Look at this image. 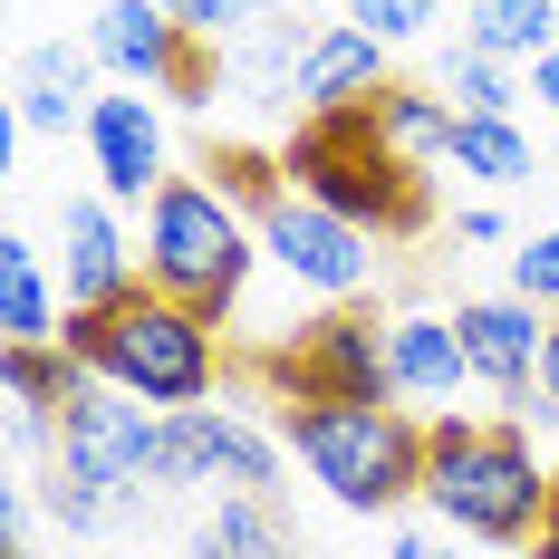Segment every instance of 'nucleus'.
<instances>
[{
    "instance_id": "29",
    "label": "nucleus",
    "mask_w": 559,
    "mask_h": 559,
    "mask_svg": "<svg viewBox=\"0 0 559 559\" xmlns=\"http://www.w3.org/2000/svg\"><path fill=\"white\" fill-rule=\"evenodd\" d=\"M165 10L193 29V39H231V29L251 20V0H165Z\"/></svg>"
},
{
    "instance_id": "18",
    "label": "nucleus",
    "mask_w": 559,
    "mask_h": 559,
    "mask_svg": "<svg viewBox=\"0 0 559 559\" xmlns=\"http://www.w3.org/2000/svg\"><path fill=\"white\" fill-rule=\"evenodd\" d=\"M107 377L87 367V357H68V347H10L0 357V395L10 405H29V415H68L78 395H97Z\"/></svg>"
},
{
    "instance_id": "16",
    "label": "nucleus",
    "mask_w": 559,
    "mask_h": 559,
    "mask_svg": "<svg viewBox=\"0 0 559 559\" xmlns=\"http://www.w3.org/2000/svg\"><path fill=\"white\" fill-rule=\"evenodd\" d=\"M0 329H10V347H58V329H68L58 280L29 231H0Z\"/></svg>"
},
{
    "instance_id": "21",
    "label": "nucleus",
    "mask_w": 559,
    "mask_h": 559,
    "mask_svg": "<svg viewBox=\"0 0 559 559\" xmlns=\"http://www.w3.org/2000/svg\"><path fill=\"white\" fill-rule=\"evenodd\" d=\"M377 135H386L405 165H444L453 155V97L444 87H386L377 97Z\"/></svg>"
},
{
    "instance_id": "24",
    "label": "nucleus",
    "mask_w": 559,
    "mask_h": 559,
    "mask_svg": "<svg viewBox=\"0 0 559 559\" xmlns=\"http://www.w3.org/2000/svg\"><path fill=\"white\" fill-rule=\"evenodd\" d=\"M223 492H261V502H271V492H280V435H261V425L231 415V435H223Z\"/></svg>"
},
{
    "instance_id": "15",
    "label": "nucleus",
    "mask_w": 559,
    "mask_h": 559,
    "mask_svg": "<svg viewBox=\"0 0 559 559\" xmlns=\"http://www.w3.org/2000/svg\"><path fill=\"white\" fill-rule=\"evenodd\" d=\"M386 367H395V405H453V395L473 386L463 329H453V319H435V309L386 319Z\"/></svg>"
},
{
    "instance_id": "20",
    "label": "nucleus",
    "mask_w": 559,
    "mask_h": 559,
    "mask_svg": "<svg viewBox=\"0 0 559 559\" xmlns=\"http://www.w3.org/2000/svg\"><path fill=\"white\" fill-rule=\"evenodd\" d=\"M453 174H473V183H531L540 174V155H531V135L511 126V116H453V155H444Z\"/></svg>"
},
{
    "instance_id": "12",
    "label": "nucleus",
    "mask_w": 559,
    "mask_h": 559,
    "mask_svg": "<svg viewBox=\"0 0 559 559\" xmlns=\"http://www.w3.org/2000/svg\"><path fill=\"white\" fill-rule=\"evenodd\" d=\"M58 271H68V309H116L145 280V261H135V241H126L107 193L58 203Z\"/></svg>"
},
{
    "instance_id": "1",
    "label": "nucleus",
    "mask_w": 559,
    "mask_h": 559,
    "mask_svg": "<svg viewBox=\"0 0 559 559\" xmlns=\"http://www.w3.org/2000/svg\"><path fill=\"white\" fill-rule=\"evenodd\" d=\"M58 347L87 357L116 395H135V405H155V415H183V405H213V395H223V319L183 309V299L145 289V280H135L116 309H68Z\"/></svg>"
},
{
    "instance_id": "13",
    "label": "nucleus",
    "mask_w": 559,
    "mask_h": 559,
    "mask_svg": "<svg viewBox=\"0 0 559 559\" xmlns=\"http://www.w3.org/2000/svg\"><path fill=\"white\" fill-rule=\"evenodd\" d=\"M463 329V357H473V386H502V395H531L540 386V347H550V319L531 299H463L453 309Z\"/></svg>"
},
{
    "instance_id": "23",
    "label": "nucleus",
    "mask_w": 559,
    "mask_h": 559,
    "mask_svg": "<svg viewBox=\"0 0 559 559\" xmlns=\"http://www.w3.org/2000/svg\"><path fill=\"white\" fill-rule=\"evenodd\" d=\"M193 559H280V511L261 492H223V511L203 521Z\"/></svg>"
},
{
    "instance_id": "22",
    "label": "nucleus",
    "mask_w": 559,
    "mask_h": 559,
    "mask_svg": "<svg viewBox=\"0 0 559 559\" xmlns=\"http://www.w3.org/2000/svg\"><path fill=\"white\" fill-rule=\"evenodd\" d=\"M435 87L453 97V116H511V107H521V78H511L502 58H483L473 39H453V49H444Z\"/></svg>"
},
{
    "instance_id": "26",
    "label": "nucleus",
    "mask_w": 559,
    "mask_h": 559,
    "mask_svg": "<svg viewBox=\"0 0 559 559\" xmlns=\"http://www.w3.org/2000/svg\"><path fill=\"white\" fill-rule=\"evenodd\" d=\"M347 20H357V29H377V39L395 49V39H425L444 10H435V0H347Z\"/></svg>"
},
{
    "instance_id": "17",
    "label": "nucleus",
    "mask_w": 559,
    "mask_h": 559,
    "mask_svg": "<svg viewBox=\"0 0 559 559\" xmlns=\"http://www.w3.org/2000/svg\"><path fill=\"white\" fill-rule=\"evenodd\" d=\"M223 435L231 415L213 405H183L155 425V492H223Z\"/></svg>"
},
{
    "instance_id": "14",
    "label": "nucleus",
    "mask_w": 559,
    "mask_h": 559,
    "mask_svg": "<svg viewBox=\"0 0 559 559\" xmlns=\"http://www.w3.org/2000/svg\"><path fill=\"white\" fill-rule=\"evenodd\" d=\"M87 107H97V49L29 39L20 49V78H10V116L29 135H58V126H87Z\"/></svg>"
},
{
    "instance_id": "34",
    "label": "nucleus",
    "mask_w": 559,
    "mask_h": 559,
    "mask_svg": "<svg viewBox=\"0 0 559 559\" xmlns=\"http://www.w3.org/2000/svg\"><path fill=\"white\" fill-rule=\"evenodd\" d=\"M540 395L559 405V319H550V347H540Z\"/></svg>"
},
{
    "instance_id": "11",
    "label": "nucleus",
    "mask_w": 559,
    "mask_h": 559,
    "mask_svg": "<svg viewBox=\"0 0 559 559\" xmlns=\"http://www.w3.org/2000/svg\"><path fill=\"white\" fill-rule=\"evenodd\" d=\"M87 155H97V183L107 203H155L174 174H165V116L145 87H116L87 107Z\"/></svg>"
},
{
    "instance_id": "8",
    "label": "nucleus",
    "mask_w": 559,
    "mask_h": 559,
    "mask_svg": "<svg viewBox=\"0 0 559 559\" xmlns=\"http://www.w3.org/2000/svg\"><path fill=\"white\" fill-rule=\"evenodd\" d=\"M261 261L299 280V289H319V299H357L367 280H377V231L337 223L329 203H309V193H280L271 213H261Z\"/></svg>"
},
{
    "instance_id": "4",
    "label": "nucleus",
    "mask_w": 559,
    "mask_h": 559,
    "mask_svg": "<svg viewBox=\"0 0 559 559\" xmlns=\"http://www.w3.org/2000/svg\"><path fill=\"white\" fill-rule=\"evenodd\" d=\"M425 435L405 405H280V444L299 453L337 511H405L425 502Z\"/></svg>"
},
{
    "instance_id": "6",
    "label": "nucleus",
    "mask_w": 559,
    "mask_h": 559,
    "mask_svg": "<svg viewBox=\"0 0 559 559\" xmlns=\"http://www.w3.org/2000/svg\"><path fill=\"white\" fill-rule=\"evenodd\" d=\"M280 405H395V367H386V329L367 309H329L271 357Z\"/></svg>"
},
{
    "instance_id": "27",
    "label": "nucleus",
    "mask_w": 559,
    "mask_h": 559,
    "mask_svg": "<svg viewBox=\"0 0 559 559\" xmlns=\"http://www.w3.org/2000/svg\"><path fill=\"white\" fill-rule=\"evenodd\" d=\"M213 174H223V193H231V203H241V213L261 223V213L280 203V174H289V165H271V155H223Z\"/></svg>"
},
{
    "instance_id": "9",
    "label": "nucleus",
    "mask_w": 559,
    "mask_h": 559,
    "mask_svg": "<svg viewBox=\"0 0 559 559\" xmlns=\"http://www.w3.org/2000/svg\"><path fill=\"white\" fill-rule=\"evenodd\" d=\"M87 49H97V68H116L126 87H174V97H193V107H203V87H213L193 29L174 20L165 0H97Z\"/></svg>"
},
{
    "instance_id": "10",
    "label": "nucleus",
    "mask_w": 559,
    "mask_h": 559,
    "mask_svg": "<svg viewBox=\"0 0 559 559\" xmlns=\"http://www.w3.org/2000/svg\"><path fill=\"white\" fill-rule=\"evenodd\" d=\"M395 78H386V39L357 29V20H329L289 49V97L309 116H337V107H377Z\"/></svg>"
},
{
    "instance_id": "7",
    "label": "nucleus",
    "mask_w": 559,
    "mask_h": 559,
    "mask_svg": "<svg viewBox=\"0 0 559 559\" xmlns=\"http://www.w3.org/2000/svg\"><path fill=\"white\" fill-rule=\"evenodd\" d=\"M155 425L165 415H145L135 395H78L68 415H58V473L68 483H87V492H107V502H126L135 483H155Z\"/></svg>"
},
{
    "instance_id": "5",
    "label": "nucleus",
    "mask_w": 559,
    "mask_h": 559,
    "mask_svg": "<svg viewBox=\"0 0 559 559\" xmlns=\"http://www.w3.org/2000/svg\"><path fill=\"white\" fill-rule=\"evenodd\" d=\"M280 165L299 174L309 203H329L337 223L357 231H425L435 203H425V165H405L386 135H377V107H337V116H309L289 135Z\"/></svg>"
},
{
    "instance_id": "3",
    "label": "nucleus",
    "mask_w": 559,
    "mask_h": 559,
    "mask_svg": "<svg viewBox=\"0 0 559 559\" xmlns=\"http://www.w3.org/2000/svg\"><path fill=\"white\" fill-rule=\"evenodd\" d=\"M135 261H145V289H165V299L203 309V319H231V299L251 289V261H261V223L231 203L223 183L174 174L165 193L145 203Z\"/></svg>"
},
{
    "instance_id": "32",
    "label": "nucleus",
    "mask_w": 559,
    "mask_h": 559,
    "mask_svg": "<svg viewBox=\"0 0 559 559\" xmlns=\"http://www.w3.org/2000/svg\"><path fill=\"white\" fill-rule=\"evenodd\" d=\"M531 97H540V107H550V116H559V49H550V58H540V68H531Z\"/></svg>"
},
{
    "instance_id": "28",
    "label": "nucleus",
    "mask_w": 559,
    "mask_h": 559,
    "mask_svg": "<svg viewBox=\"0 0 559 559\" xmlns=\"http://www.w3.org/2000/svg\"><path fill=\"white\" fill-rule=\"evenodd\" d=\"M107 492H87V483H68V473H49V521L58 531H97V521H107Z\"/></svg>"
},
{
    "instance_id": "19",
    "label": "nucleus",
    "mask_w": 559,
    "mask_h": 559,
    "mask_svg": "<svg viewBox=\"0 0 559 559\" xmlns=\"http://www.w3.org/2000/svg\"><path fill=\"white\" fill-rule=\"evenodd\" d=\"M483 58L502 68H540L559 49V0H473V29H463Z\"/></svg>"
},
{
    "instance_id": "31",
    "label": "nucleus",
    "mask_w": 559,
    "mask_h": 559,
    "mask_svg": "<svg viewBox=\"0 0 559 559\" xmlns=\"http://www.w3.org/2000/svg\"><path fill=\"white\" fill-rule=\"evenodd\" d=\"M453 540H463V531H395L386 559H453Z\"/></svg>"
},
{
    "instance_id": "30",
    "label": "nucleus",
    "mask_w": 559,
    "mask_h": 559,
    "mask_svg": "<svg viewBox=\"0 0 559 559\" xmlns=\"http://www.w3.org/2000/svg\"><path fill=\"white\" fill-rule=\"evenodd\" d=\"M502 213H492V203H463V213H453V241H463V251H492V241H502Z\"/></svg>"
},
{
    "instance_id": "2",
    "label": "nucleus",
    "mask_w": 559,
    "mask_h": 559,
    "mask_svg": "<svg viewBox=\"0 0 559 559\" xmlns=\"http://www.w3.org/2000/svg\"><path fill=\"white\" fill-rule=\"evenodd\" d=\"M425 502L444 531L463 540H492V550H531L540 521H550V473L521 425H473V415H444L425 435Z\"/></svg>"
},
{
    "instance_id": "33",
    "label": "nucleus",
    "mask_w": 559,
    "mask_h": 559,
    "mask_svg": "<svg viewBox=\"0 0 559 559\" xmlns=\"http://www.w3.org/2000/svg\"><path fill=\"white\" fill-rule=\"evenodd\" d=\"M531 559H559V473H550V521H540V540H531Z\"/></svg>"
},
{
    "instance_id": "25",
    "label": "nucleus",
    "mask_w": 559,
    "mask_h": 559,
    "mask_svg": "<svg viewBox=\"0 0 559 559\" xmlns=\"http://www.w3.org/2000/svg\"><path fill=\"white\" fill-rule=\"evenodd\" d=\"M511 299H531V309H559V223L531 231L521 251H511Z\"/></svg>"
}]
</instances>
